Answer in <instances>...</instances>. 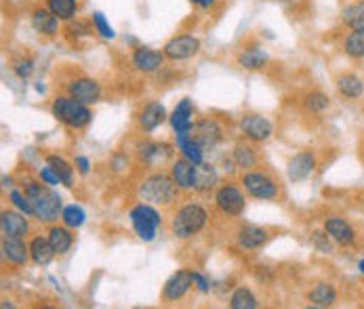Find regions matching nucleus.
<instances>
[{
    "mask_svg": "<svg viewBox=\"0 0 364 309\" xmlns=\"http://www.w3.org/2000/svg\"><path fill=\"white\" fill-rule=\"evenodd\" d=\"M192 137L203 146V150L208 152L213 148H217L223 139V129L221 124L215 120V118H203V120H196L194 126L190 129Z\"/></svg>",
    "mask_w": 364,
    "mask_h": 309,
    "instance_id": "9",
    "label": "nucleus"
},
{
    "mask_svg": "<svg viewBox=\"0 0 364 309\" xmlns=\"http://www.w3.org/2000/svg\"><path fill=\"white\" fill-rule=\"evenodd\" d=\"M200 51V40L196 36H190V34H179L175 38H171L164 47L162 53L166 59L171 61H186V59H192L194 55H198Z\"/></svg>",
    "mask_w": 364,
    "mask_h": 309,
    "instance_id": "8",
    "label": "nucleus"
},
{
    "mask_svg": "<svg viewBox=\"0 0 364 309\" xmlns=\"http://www.w3.org/2000/svg\"><path fill=\"white\" fill-rule=\"evenodd\" d=\"M85 219H87V215H85V210H82L80 206L70 205L63 206V210H61V221H63V225H68L70 229H78V227L85 223Z\"/></svg>",
    "mask_w": 364,
    "mask_h": 309,
    "instance_id": "37",
    "label": "nucleus"
},
{
    "mask_svg": "<svg viewBox=\"0 0 364 309\" xmlns=\"http://www.w3.org/2000/svg\"><path fill=\"white\" fill-rule=\"evenodd\" d=\"M51 114L55 120H59L61 124L70 126V129H85L91 124L93 120V112L89 109V105L78 99H74L72 95L68 97H57L51 105Z\"/></svg>",
    "mask_w": 364,
    "mask_h": 309,
    "instance_id": "4",
    "label": "nucleus"
},
{
    "mask_svg": "<svg viewBox=\"0 0 364 309\" xmlns=\"http://www.w3.org/2000/svg\"><path fill=\"white\" fill-rule=\"evenodd\" d=\"M137 156L141 162L146 164H158V162H166L171 156H173V150L171 146L166 143H152V141H146V143H139L137 146Z\"/></svg>",
    "mask_w": 364,
    "mask_h": 309,
    "instance_id": "25",
    "label": "nucleus"
},
{
    "mask_svg": "<svg viewBox=\"0 0 364 309\" xmlns=\"http://www.w3.org/2000/svg\"><path fill=\"white\" fill-rule=\"evenodd\" d=\"M32 28L41 36H55L59 32V19H57V15H53L51 9L41 6L32 13Z\"/></svg>",
    "mask_w": 364,
    "mask_h": 309,
    "instance_id": "24",
    "label": "nucleus"
},
{
    "mask_svg": "<svg viewBox=\"0 0 364 309\" xmlns=\"http://www.w3.org/2000/svg\"><path fill=\"white\" fill-rule=\"evenodd\" d=\"M232 160H234V164H236L238 168H242V170H251L253 166H257V154H255V150H253L249 143H245V141H238V143L234 146Z\"/></svg>",
    "mask_w": 364,
    "mask_h": 309,
    "instance_id": "33",
    "label": "nucleus"
},
{
    "mask_svg": "<svg viewBox=\"0 0 364 309\" xmlns=\"http://www.w3.org/2000/svg\"><path fill=\"white\" fill-rule=\"evenodd\" d=\"M28 246H30V259H32L36 265H49L53 261V257L57 255V253L53 251L49 238H45V236L32 238V242H30Z\"/></svg>",
    "mask_w": 364,
    "mask_h": 309,
    "instance_id": "29",
    "label": "nucleus"
},
{
    "mask_svg": "<svg viewBox=\"0 0 364 309\" xmlns=\"http://www.w3.org/2000/svg\"><path fill=\"white\" fill-rule=\"evenodd\" d=\"M215 206H217L223 215H228V217H238V215L245 212L247 200H245V194L240 192L238 185H234V183H223V185L217 190V194H215Z\"/></svg>",
    "mask_w": 364,
    "mask_h": 309,
    "instance_id": "7",
    "label": "nucleus"
},
{
    "mask_svg": "<svg viewBox=\"0 0 364 309\" xmlns=\"http://www.w3.org/2000/svg\"><path fill=\"white\" fill-rule=\"evenodd\" d=\"M13 72H15V76H17V78L28 80V78L32 76V72H34V59H30V57L17 59V61H15V65H13Z\"/></svg>",
    "mask_w": 364,
    "mask_h": 309,
    "instance_id": "42",
    "label": "nucleus"
},
{
    "mask_svg": "<svg viewBox=\"0 0 364 309\" xmlns=\"http://www.w3.org/2000/svg\"><path fill=\"white\" fill-rule=\"evenodd\" d=\"M164 120H166V109H164V105L158 102H150L146 103L144 109L139 112V116H137V126H139L144 133H152V131H156Z\"/></svg>",
    "mask_w": 364,
    "mask_h": 309,
    "instance_id": "19",
    "label": "nucleus"
},
{
    "mask_svg": "<svg viewBox=\"0 0 364 309\" xmlns=\"http://www.w3.org/2000/svg\"><path fill=\"white\" fill-rule=\"evenodd\" d=\"M257 305H259L257 297L249 288H245V286L236 288L232 293V297H230V308L232 309H255Z\"/></svg>",
    "mask_w": 364,
    "mask_h": 309,
    "instance_id": "36",
    "label": "nucleus"
},
{
    "mask_svg": "<svg viewBox=\"0 0 364 309\" xmlns=\"http://www.w3.org/2000/svg\"><path fill=\"white\" fill-rule=\"evenodd\" d=\"M2 255L9 263L21 267L28 263L30 259V246H26L23 238H17V236H4L2 238Z\"/></svg>",
    "mask_w": 364,
    "mask_h": 309,
    "instance_id": "21",
    "label": "nucleus"
},
{
    "mask_svg": "<svg viewBox=\"0 0 364 309\" xmlns=\"http://www.w3.org/2000/svg\"><path fill=\"white\" fill-rule=\"evenodd\" d=\"M242 188L249 196L257 200H274L278 196V183L274 177H269L263 170H247L240 179Z\"/></svg>",
    "mask_w": 364,
    "mask_h": 309,
    "instance_id": "6",
    "label": "nucleus"
},
{
    "mask_svg": "<svg viewBox=\"0 0 364 309\" xmlns=\"http://www.w3.org/2000/svg\"><path fill=\"white\" fill-rule=\"evenodd\" d=\"M267 240H269V232L257 225H245L236 234V242L245 251H257L267 244Z\"/></svg>",
    "mask_w": 364,
    "mask_h": 309,
    "instance_id": "18",
    "label": "nucleus"
},
{
    "mask_svg": "<svg viewBox=\"0 0 364 309\" xmlns=\"http://www.w3.org/2000/svg\"><path fill=\"white\" fill-rule=\"evenodd\" d=\"M38 177H41V181H43V183H47V185H51V188H55V185H59V183H61V181H59V177L53 173V168L49 166V164L41 168Z\"/></svg>",
    "mask_w": 364,
    "mask_h": 309,
    "instance_id": "45",
    "label": "nucleus"
},
{
    "mask_svg": "<svg viewBox=\"0 0 364 309\" xmlns=\"http://www.w3.org/2000/svg\"><path fill=\"white\" fill-rule=\"evenodd\" d=\"M0 229H2V236H17V238L28 236L30 232L28 215H23L21 210H2Z\"/></svg>",
    "mask_w": 364,
    "mask_h": 309,
    "instance_id": "14",
    "label": "nucleus"
},
{
    "mask_svg": "<svg viewBox=\"0 0 364 309\" xmlns=\"http://www.w3.org/2000/svg\"><path fill=\"white\" fill-rule=\"evenodd\" d=\"M171 177H173V181L177 183L179 190H186V192L194 190V185H196V164L181 156L179 160H175L171 164Z\"/></svg>",
    "mask_w": 364,
    "mask_h": 309,
    "instance_id": "16",
    "label": "nucleus"
},
{
    "mask_svg": "<svg viewBox=\"0 0 364 309\" xmlns=\"http://www.w3.org/2000/svg\"><path fill=\"white\" fill-rule=\"evenodd\" d=\"M304 105H306V109L312 112V114H322V112L331 105V99H328V95H324L322 91H312V93L306 95Z\"/></svg>",
    "mask_w": 364,
    "mask_h": 309,
    "instance_id": "39",
    "label": "nucleus"
},
{
    "mask_svg": "<svg viewBox=\"0 0 364 309\" xmlns=\"http://www.w3.org/2000/svg\"><path fill=\"white\" fill-rule=\"evenodd\" d=\"M47 238H49L53 251L57 255H65L72 249V244H74V236H72L68 225H53Z\"/></svg>",
    "mask_w": 364,
    "mask_h": 309,
    "instance_id": "27",
    "label": "nucleus"
},
{
    "mask_svg": "<svg viewBox=\"0 0 364 309\" xmlns=\"http://www.w3.org/2000/svg\"><path fill=\"white\" fill-rule=\"evenodd\" d=\"M89 158H85V156H76V168H78V173H82V175H87L89 173Z\"/></svg>",
    "mask_w": 364,
    "mask_h": 309,
    "instance_id": "46",
    "label": "nucleus"
},
{
    "mask_svg": "<svg viewBox=\"0 0 364 309\" xmlns=\"http://www.w3.org/2000/svg\"><path fill=\"white\" fill-rule=\"evenodd\" d=\"M9 200H11V205L15 206L17 210H21L23 215H28V217H34V210H32V205H30V200H28L26 192L11 190V192H9Z\"/></svg>",
    "mask_w": 364,
    "mask_h": 309,
    "instance_id": "41",
    "label": "nucleus"
},
{
    "mask_svg": "<svg viewBox=\"0 0 364 309\" xmlns=\"http://www.w3.org/2000/svg\"><path fill=\"white\" fill-rule=\"evenodd\" d=\"M177 194H179V188L173 181V177L166 173L148 175L137 188L139 200L150 202V205H171L177 198Z\"/></svg>",
    "mask_w": 364,
    "mask_h": 309,
    "instance_id": "2",
    "label": "nucleus"
},
{
    "mask_svg": "<svg viewBox=\"0 0 364 309\" xmlns=\"http://www.w3.org/2000/svg\"><path fill=\"white\" fill-rule=\"evenodd\" d=\"M310 242H312V246L318 251V253H322V255H333L335 253V240L328 236V232L326 229H316L312 232V236H310Z\"/></svg>",
    "mask_w": 364,
    "mask_h": 309,
    "instance_id": "38",
    "label": "nucleus"
},
{
    "mask_svg": "<svg viewBox=\"0 0 364 309\" xmlns=\"http://www.w3.org/2000/svg\"><path fill=\"white\" fill-rule=\"evenodd\" d=\"M68 95H72L74 99L87 103V105H93L102 99V87L97 80L89 78V76H78V78L70 80Z\"/></svg>",
    "mask_w": 364,
    "mask_h": 309,
    "instance_id": "10",
    "label": "nucleus"
},
{
    "mask_svg": "<svg viewBox=\"0 0 364 309\" xmlns=\"http://www.w3.org/2000/svg\"><path fill=\"white\" fill-rule=\"evenodd\" d=\"M4 185H13V179L11 177H4Z\"/></svg>",
    "mask_w": 364,
    "mask_h": 309,
    "instance_id": "48",
    "label": "nucleus"
},
{
    "mask_svg": "<svg viewBox=\"0 0 364 309\" xmlns=\"http://www.w3.org/2000/svg\"><path fill=\"white\" fill-rule=\"evenodd\" d=\"M192 6H198V9H210L217 4V0H190Z\"/></svg>",
    "mask_w": 364,
    "mask_h": 309,
    "instance_id": "47",
    "label": "nucleus"
},
{
    "mask_svg": "<svg viewBox=\"0 0 364 309\" xmlns=\"http://www.w3.org/2000/svg\"><path fill=\"white\" fill-rule=\"evenodd\" d=\"M32 210H34V217L43 223H53L55 219L61 217V198L59 194H55L51 190V185L47 183H41V181H28L26 188H23Z\"/></svg>",
    "mask_w": 364,
    "mask_h": 309,
    "instance_id": "1",
    "label": "nucleus"
},
{
    "mask_svg": "<svg viewBox=\"0 0 364 309\" xmlns=\"http://www.w3.org/2000/svg\"><path fill=\"white\" fill-rule=\"evenodd\" d=\"M341 23L350 30H364V0H354L343 6Z\"/></svg>",
    "mask_w": 364,
    "mask_h": 309,
    "instance_id": "30",
    "label": "nucleus"
},
{
    "mask_svg": "<svg viewBox=\"0 0 364 309\" xmlns=\"http://www.w3.org/2000/svg\"><path fill=\"white\" fill-rule=\"evenodd\" d=\"M236 61H238V65L245 67V70H263V67L267 65L269 57H267V53L263 51V49H259V47H247V49H242V51L238 53Z\"/></svg>",
    "mask_w": 364,
    "mask_h": 309,
    "instance_id": "28",
    "label": "nucleus"
},
{
    "mask_svg": "<svg viewBox=\"0 0 364 309\" xmlns=\"http://www.w3.org/2000/svg\"><path fill=\"white\" fill-rule=\"evenodd\" d=\"M129 219H131V225H133L137 238L144 242H152L156 238L158 227L162 225L160 212L150 202H139L137 206H133L129 212Z\"/></svg>",
    "mask_w": 364,
    "mask_h": 309,
    "instance_id": "5",
    "label": "nucleus"
},
{
    "mask_svg": "<svg viewBox=\"0 0 364 309\" xmlns=\"http://www.w3.org/2000/svg\"><path fill=\"white\" fill-rule=\"evenodd\" d=\"M47 164L53 168V173L59 177V181L65 185V188H72L74 185V166H70V162L61 156L51 154L47 156Z\"/></svg>",
    "mask_w": 364,
    "mask_h": 309,
    "instance_id": "32",
    "label": "nucleus"
},
{
    "mask_svg": "<svg viewBox=\"0 0 364 309\" xmlns=\"http://www.w3.org/2000/svg\"><path fill=\"white\" fill-rule=\"evenodd\" d=\"M240 129L245 133V137L249 141H267L274 133V124L265 118V116H259V114H249L240 120Z\"/></svg>",
    "mask_w": 364,
    "mask_h": 309,
    "instance_id": "12",
    "label": "nucleus"
},
{
    "mask_svg": "<svg viewBox=\"0 0 364 309\" xmlns=\"http://www.w3.org/2000/svg\"><path fill=\"white\" fill-rule=\"evenodd\" d=\"M207 221V208L196 205V202H190V205H183L175 212V217L171 221V232H173L175 238L188 240V238H194L196 234H200L205 229Z\"/></svg>",
    "mask_w": 364,
    "mask_h": 309,
    "instance_id": "3",
    "label": "nucleus"
},
{
    "mask_svg": "<svg viewBox=\"0 0 364 309\" xmlns=\"http://www.w3.org/2000/svg\"><path fill=\"white\" fill-rule=\"evenodd\" d=\"M358 269H360V271L364 273V259H360V261H358Z\"/></svg>",
    "mask_w": 364,
    "mask_h": 309,
    "instance_id": "49",
    "label": "nucleus"
},
{
    "mask_svg": "<svg viewBox=\"0 0 364 309\" xmlns=\"http://www.w3.org/2000/svg\"><path fill=\"white\" fill-rule=\"evenodd\" d=\"M217 181H219V177H217V170L213 164H208V162L196 164V185H194L196 192L207 194L217 185Z\"/></svg>",
    "mask_w": 364,
    "mask_h": 309,
    "instance_id": "31",
    "label": "nucleus"
},
{
    "mask_svg": "<svg viewBox=\"0 0 364 309\" xmlns=\"http://www.w3.org/2000/svg\"><path fill=\"white\" fill-rule=\"evenodd\" d=\"M324 229H326L328 236H331L337 244H341V246H352V244L356 242V232H354V227H352L346 219H341V217H328V219L324 221Z\"/></svg>",
    "mask_w": 364,
    "mask_h": 309,
    "instance_id": "17",
    "label": "nucleus"
},
{
    "mask_svg": "<svg viewBox=\"0 0 364 309\" xmlns=\"http://www.w3.org/2000/svg\"><path fill=\"white\" fill-rule=\"evenodd\" d=\"M192 286H194L192 271L179 269V271H175V273L166 280V284H164V288H162V299H164L166 303H175V301L183 299Z\"/></svg>",
    "mask_w": 364,
    "mask_h": 309,
    "instance_id": "11",
    "label": "nucleus"
},
{
    "mask_svg": "<svg viewBox=\"0 0 364 309\" xmlns=\"http://www.w3.org/2000/svg\"><path fill=\"white\" fill-rule=\"evenodd\" d=\"M308 301L316 308H331L337 301V288L333 284H328V282H318L310 288Z\"/></svg>",
    "mask_w": 364,
    "mask_h": 309,
    "instance_id": "26",
    "label": "nucleus"
},
{
    "mask_svg": "<svg viewBox=\"0 0 364 309\" xmlns=\"http://www.w3.org/2000/svg\"><path fill=\"white\" fill-rule=\"evenodd\" d=\"M68 30H70V34H72L74 38H85V36H91L95 28H91L87 21H80V19H76V21H74V19H72Z\"/></svg>",
    "mask_w": 364,
    "mask_h": 309,
    "instance_id": "43",
    "label": "nucleus"
},
{
    "mask_svg": "<svg viewBox=\"0 0 364 309\" xmlns=\"http://www.w3.org/2000/svg\"><path fill=\"white\" fill-rule=\"evenodd\" d=\"M343 53L350 59H364V30H352L343 38Z\"/></svg>",
    "mask_w": 364,
    "mask_h": 309,
    "instance_id": "34",
    "label": "nucleus"
},
{
    "mask_svg": "<svg viewBox=\"0 0 364 309\" xmlns=\"http://www.w3.org/2000/svg\"><path fill=\"white\" fill-rule=\"evenodd\" d=\"M192 280H194V288H196L198 293H203V295L210 293V282H208L200 271H192Z\"/></svg>",
    "mask_w": 364,
    "mask_h": 309,
    "instance_id": "44",
    "label": "nucleus"
},
{
    "mask_svg": "<svg viewBox=\"0 0 364 309\" xmlns=\"http://www.w3.org/2000/svg\"><path fill=\"white\" fill-rule=\"evenodd\" d=\"M314 170H316V156H314L312 152H301V154H297L295 158H291V162H289V166H287V175H289V179L295 181V183L308 179Z\"/></svg>",
    "mask_w": 364,
    "mask_h": 309,
    "instance_id": "20",
    "label": "nucleus"
},
{
    "mask_svg": "<svg viewBox=\"0 0 364 309\" xmlns=\"http://www.w3.org/2000/svg\"><path fill=\"white\" fill-rule=\"evenodd\" d=\"M194 114H196V107L192 99H181V102L175 105L173 114L168 116V122L173 126L175 133H186L194 126Z\"/></svg>",
    "mask_w": 364,
    "mask_h": 309,
    "instance_id": "15",
    "label": "nucleus"
},
{
    "mask_svg": "<svg viewBox=\"0 0 364 309\" xmlns=\"http://www.w3.org/2000/svg\"><path fill=\"white\" fill-rule=\"evenodd\" d=\"M47 9H51L53 15H57L59 21H72L76 17L78 2L76 0H47Z\"/></svg>",
    "mask_w": 364,
    "mask_h": 309,
    "instance_id": "35",
    "label": "nucleus"
},
{
    "mask_svg": "<svg viewBox=\"0 0 364 309\" xmlns=\"http://www.w3.org/2000/svg\"><path fill=\"white\" fill-rule=\"evenodd\" d=\"M164 53L154 51L150 47H137L133 51V57H131V63L137 72H144V74H154L162 67L164 63Z\"/></svg>",
    "mask_w": 364,
    "mask_h": 309,
    "instance_id": "13",
    "label": "nucleus"
},
{
    "mask_svg": "<svg viewBox=\"0 0 364 309\" xmlns=\"http://www.w3.org/2000/svg\"><path fill=\"white\" fill-rule=\"evenodd\" d=\"M175 146H177V150L181 152V156H183L186 160H190V162H194V164L205 162V150H203V146L192 137L190 131H186V133H175Z\"/></svg>",
    "mask_w": 364,
    "mask_h": 309,
    "instance_id": "22",
    "label": "nucleus"
},
{
    "mask_svg": "<svg viewBox=\"0 0 364 309\" xmlns=\"http://www.w3.org/2000/svg\"><path fill=\"white\" fill-rule=\"evenodd\" d=\"M91 23H93V28H95V32L105 38V40H112V38H116V32H114V28L107 23V19H105L104 13H93V17H91Z\"/></svg>",
    "mask_w": 364,
    "mask_h": 309,
    "instance_id": "40",
    "label": "nucleus"
},
{
    "mask_svg": "<svg viewBox=\"0 0 364 309\" xmlns=\"http://www.w3.org/2000/svg\"><path fill=\"white\" fill-rule=\"evenodd\" d=\"M335 85H337L339 95L346 97V99H360L364 95L363 78L358 74H354V72L339 74L337 80H335Z\"/></svg>",
    "mask_w": 364,
    "mask_h": 309,
    "instance_id": "23",
    "label": "nucleus"
}]
</instances>
